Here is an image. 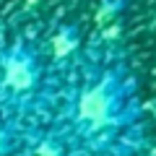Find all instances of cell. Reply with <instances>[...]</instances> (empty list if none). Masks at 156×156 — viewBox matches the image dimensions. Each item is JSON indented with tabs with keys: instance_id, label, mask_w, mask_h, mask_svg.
I'll return each instance as SVG.
<instances>
[{
	"instance_id": "cell-1",
	"label": "cell",
	"mask_w": 156,
	"mask_h": 156,
	"mask_svg": "<svg viewBox=\"0 0 156 156\" xmlns=\"http://www.w3.org/2000/svg\"><path fill=\"white\" fill-rule=\"evenodd\" d=\"M78 112L86 122L91 125H101L109 115V99H107L104 89H89L83 91L81 101H78Z\"/></svg>"
},
{
	"instance_id": "cell-2",
	"label": "cell",
	"mask_w": 156,
	"mask_h": 156,
	"mask_svg": "<svg viewBox=\"0 0 156 156\" xmlns=\"http://www.w3.org/2000/svg\"><path fill=\"white\" fill-rule=\"evenodd\" d=\"M5 86L13 91H23L31 86V68L21 57H11L5 62Z\"/></svg>"
},
{
	"instance_id": "cell-3",
	"label": "cell",
	"mask_w": 156,
	"mask_h": 156,
	"mask_svg": "<svg viewBox=\"0 0 156 156\" xmlns=\"http://www.w3.org/2000/svg\"><path fill=\"white\" fill-rule=\"evenodd\" d=\"M34 156H57V151L52 148V146H39V148H37V154H34Z\"/></svg>"
},
{
	"instance_id": "cell-4",
	"label": "cell",
	"mask_w": 156,
	"mask_h": 156,
	"mask_svg": "<svg viewBox=\"0 0 156 156\" xmlns=\"http://www.w3.org/2000/svg\"><path fill=\"white\" fill-rule=\"evenodd\" d=\"M65 52H70V42H65V37L57 39V55H65Z\"/></svg>"
},
{
	"instance_id": "cell-5",
	"label": "cell",
	"mask_w": 156,
	"mask_h": 156,
	"mask_svg": "<svg viewBox=\"0 0 156 156\" xmlns=\"http://www.w3.org/2000/svg\"><path fill=\"white\" fill-rule=\"evenodd\" d=\"M0 148H3V135H0Z\"/></svg>"
}]
</instances>
